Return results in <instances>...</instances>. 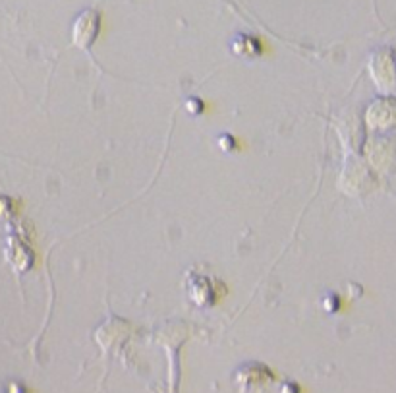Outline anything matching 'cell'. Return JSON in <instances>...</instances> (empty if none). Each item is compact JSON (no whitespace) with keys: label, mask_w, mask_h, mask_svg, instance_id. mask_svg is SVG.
Listing matches in <instances>:
<instances>
[{"label":"cell","mask_w":396,"mask_h":393,"mask_svg":"<svg viewBox=\"0 0 396 393\" xmlns=\"http://www.w3.org/2000/svg\"><path fill=\"white\" fill-rule=\"evenodd\" d=\"M373 76L375 84L383 92H396V52L395 50H381L373 62Z\"/></svg>","instance_id":"cell-1"},{"label":"cell","mask_w":396,"mask_h":393,"mask_svg":"<svg viewBox=\"0 0 396 393\" xmlns=\"http://www.w3.org/2000/svg\"><path fill=\"white\" fill-rule=\"evenodd\" d=\"M97 29H99V14L87 10L79 16L78 22L74 23V41H78L81 47L89 45L97 35Z\"/></svg>","instance_id":"cell-2"},{"label":"cell","mask_w":396,"mask_h":393,"mask_svg":"<svg viewBox=\"0 0 396 393\" xmlns=\"http://www.w3.org/2000/svg\"><path fill=\"white\" fill-rule=\"evenodd\" d=\"M232 49L236 55H246V57H257L261 52V43L249 35H238L232 41Z\"/></svg>","instance_id":"cell-3"}]
</instances>
